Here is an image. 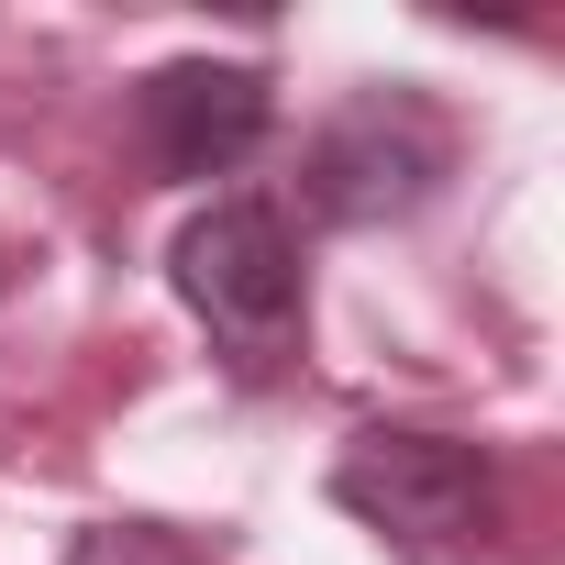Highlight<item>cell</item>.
I'll return each instance as SVG.
<instances>
[{
  "label": "cell",
  "mask_w": 565,
  "mask_h": 565,
  "mask_svg": "<svg viewBox=\"0 0 565 565\" xmlns=\"http://www.w3.org/2000/svg\"><path fill=\"white\" fill-rule=\"evenodd\" d=\"M167 277H178V300L211 322V344L244 377H277L300 355V244H289V222L266 200H211L167 244Z\"/></svg>",
  "instance_id": "6da1fadb"
},
{
  "label": "cell",
  "mask_w": 565,
  "mask_h": 565,
  "mask_svg": "<svg viewBox=\"0 0 565 565\" xmlns=\"http://www.w3.org/2000/svg\"><path fill=\"white\" fill-rule=\"evenodd\" d=\"M333 499L399 554V565H477L488 543V455L455 433H355L333 466Z\"/></svg>",
  "instance_id": "7a4b0ae2"
},
{
  "label": "cell",
  "mask_w": 565,
  "mask_h": 565,
  "mask_svg": "<svg viewBox=\"0 0 565 565\" xmlns=\"http://www.w3.org/2000/svg\"><path fill=\"white\" fill-rule=\"evenodd\" d=\"M455 178V134L422 89H366L344 100L322 134H311V167H300V200L311 222H411L433 189Z\"/></svg>",
  "instance_id": "3957f363"
},
{
  "label": "cell",
  "mask_w": 565,
  "mask_h": 565,
  "mask_svg": "<svg viewBox=\"0 0 565 565\" xmlns=\"http://www.w3.org/2000/svg\"><path fill=\"white\" fill-rule=\"evenodd\" d=\"M134 122H145L156 178H233V167L266 145L277 89H266V67H233V56H178V67H156V78H145Z\"/></svg>",
  "instance_id": "277c9868"
},
{
  "label": "cell",
  "mask_w": 565,
  "mask_h": 565,
  "mask_svg": "<svg viewBox=\"0 0 565 565\" xmlns=\"http://www.w3.org/2000/svg\"><path fill=\"white\" fill-rule=\"evenodd\" d=\"M67 565H200V554L178 532H156V521H100V532H78Z\"/></svg>",
  "instance_id": "5b68a950"
}]
</instances>
